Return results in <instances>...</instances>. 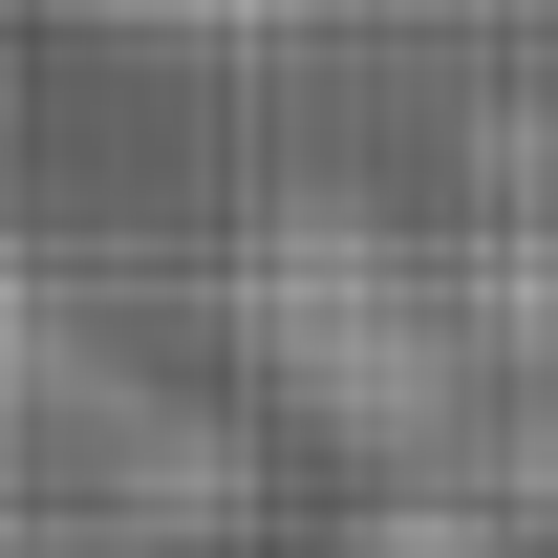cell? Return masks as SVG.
Wrapping results in <instances>:
<instances>
[{
    "instance_id": "cell-1",
    "label": "cell",
    "mask_w": 558,
    "mask_h": 558,
    "mask_svg": "<svg viewBox=\"0 0 558 558\" xmlns=\"http://www.w3.org/2000/svg\"><path fill=\"white\" fill-rule=\"evenodd\" d=\"M236 365H258L301 429H344V451H429V429L473 409V323H451V279L387 236V215L301 194L236 258Z\"/></svg>"
},
{
    "instance_id": "cell-2",
    "label": "cell",
    "mask_w": 558,
    "mask_h": 558,
    "mask_svg": "<svg viewBox=\"0 0 558 558\" xmlns=\"http://www.w3.org/2000/svg\"><path fill=\"white\" fill-rule=\"evenodd\" d=\"M323 558H558V537H515L494 494H387V515H344Z\"/></svg>"
},
{
    "instance_id": "cell-3",
    "label": "cell",
    "mask_w": 558,
    "mask_h": 558,
    "mask_svg": "<svg viewBox=\"0 0 558 558\" xmlns=\"http://www.w3.org/2000/svg\"><path fill=\"white\" fill-rule=\"evenodd\" d=\"M494 515H515V537H558V365L515 387V494H494Z\"/></svg>"
},
{
    "instance_id": "cell-4",
    "label": "cell",
    "mask_w": 558,
    "mask_h": 558,
    "mask_svg": "<svg viewBox=\"0 0 558 558\" xmlns=\"http://www.w3.org/2000/svg\"><path fill=\"white\" fill-rule=\"evenodd\" d=\"M22 387H44V279L0 258V409H22Z\"/></svg>"
}]
</instances>
